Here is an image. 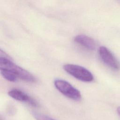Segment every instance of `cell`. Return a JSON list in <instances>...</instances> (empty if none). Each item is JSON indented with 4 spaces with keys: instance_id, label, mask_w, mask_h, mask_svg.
I'll use <instances>...</instances> for the list:
<instances>
[{
    "instance_id": "cell-1",
    "label": "cell",
    "mask_w": 120,
    "mask_h": 120,
    "mask_svg": "<svg viewBox=\"0 0 120 120\" xmlns=\"http://www.w3.org/2000/svg\"><path fill=\"white\" fill-rule=\"evenodd\" d=\"M4 53V56L0 57V68L10 71L18 78L24 81L30 82H36L35 77L30 73L16 65Z\"/></svg>"
},
{
    "instance_id": "cell-2",
    "label": "cell",
    "mask_w": 120,
    "mask_h": 120,
    "mask_svg": "<svg viewBox=\"0 0 120 120\" xmlns=\"http://www.w3.org/2000/svg\"><path fill=\"white\" fill-rule=\"evenodd\" d=\"M55 88L63 95L74 100L78 101L82 98V95L78 90L74 87L68 82L57 79L54 80Z\"/></svg>"
},
{
    "instance_id": "cell-3",
    "label": "cell",
    "mask_w": 120,
    "mask_h": 120,
    "mask_svg": "<svg viewBox=\"0 0 120 120\" xmlns=\"http://www.w3.org/2000/svg\"><path fill=\"white\" fill-rule=\"evenodd\" d=\"M64 69L77 79L85 82H90L94 79L92 73L86 68L80 66L68 64L63 66Z\"/></svg>"
},
{
    "instance_id": "cell-4",
    "label": "cell",
    "mask_w": 120,
    "mask_h": 120,
    "mask_svg": "<svg viewBox=\"0 0 120 120\" xmlns=\"http://www.w3.org/2000/svg\"><path fill=\"white\" fill-rule=\"evenodd\" d=\"M99 55L102 61L109 67L113 70L120 69V63L110 51L105 46L99 48Z\"/></svg>"
},
{
    "instance_id": "cell-5",
    "label": "cell",
    "mask_w": 120,
    "mask_h": 120,
    "mask_svg": "<svg viewBox=\"0 0 120 120\" xmlns=\"http://www.w3.org/2000/svg\"><path fill=\"white\" fill-rule=\"evenodd\" d=\"M8 94L10 97L16 100L27 102L33 106L37 105L35 101L21 90L13 89L8 91Z\"/></svg>"
},
{
    "instance_id": "cell-6",
    "label": "cell",
    "mask_w": 120,
    "mask_h": 120,
    "mask_svg": "<svg viewBox=\"0 0 120 120\" xmlns=\"http://www.w3.org/2000/svg\"><path fill=\"white\" fill-rule=\"evenodd\" d=\"M74 41L88 50H94L96 48V43L94 39L85 35H77L74 38Z\"/></svg>"
},
{
    "instance_id": "cell-7",
    "label": "cell",
    "mask_w": 120,
    "mask_h": 120,
    "mask_svg": "<svg viewBox=\"0 0 120 120\" xmlns=\"http://www.w3.org/2000/svg\"><path fill=\"white\" fill-rule=\"evenodd\" d=\"M0 73L3 77L8 81L15 82L17 80L18 77L12 72L9 70L0 68Z\"/></svg>"
},
{
    "instance_id": "cell-8",
    "label": "cell",
    "mask_w": 120,
    "mask_h": 120,
    "mask_svg": "<svg viewBox=\"0 0 120 120\" xmlns=\"http://www.w3.org/2000/svg\"><path fill=\"white\" fill-rule=\"evenodd\" d=\"M33 116L36 120H55L48 116L37 113H34Z\"/></svg>"
},
{
    "instance_id": "cell-9",
    "label": "cell",
    "mask_w": 120,
    "mask_h": 120,
    "mask_svg": "<svg viewBox=\"0 0 120 120\" xmlns=\"http://www.w3.org/2000/svg\"><path fill=\"white\" fill-rule=\"evenodd\" d=\"M117 112H118V113L119 114V115H120V106L119 107L117 108Z\"/></svg>"
}]
</instances>
